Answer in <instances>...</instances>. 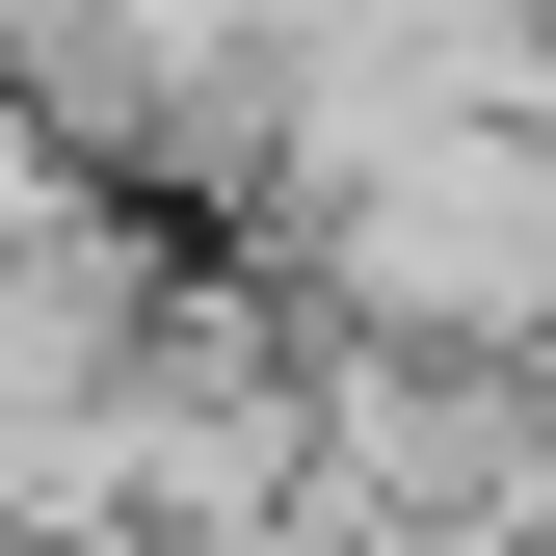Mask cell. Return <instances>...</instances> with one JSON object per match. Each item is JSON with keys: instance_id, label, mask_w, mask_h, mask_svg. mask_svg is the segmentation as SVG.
<instances>
[{"instance_id": "6da1fadb", "label": "cell", "mask_w": 556, "mask_h": 556, "mask_svg": "<svg viewBox=\"0 0 556 556\" xmlns=\"http://www.w3.org/2000/svg\"><path fill=\"white\" fill-rule=\"evenodd\" d=\"M292 239V318H371V344H556V106H397L344 160L265 186Z\"/></svg>"}]
</instances>
